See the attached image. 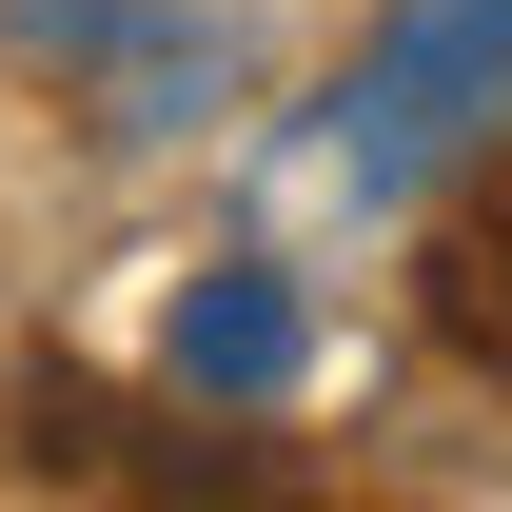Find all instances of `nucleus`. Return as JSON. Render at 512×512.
Listing matches in <instances>:
<instances>
[{
  "label": "nucleus",
  "mask_w": 512,
  "mask_h": 512,
  "mask_svg": "<svg viewBox=\"0 0 512 512\" xmlns=\"http://www.w3.org/2000/svg\"><path fill=\"white\" fill-rule=\"evenodd\" d=\"M414 316H434V355L512 375V158H493L473 197H453L434 237H414Z\"/></svg>",
  "instance_id": "nucleus-1"
},
{
  "label": "nucleus",
  "mask_w": 512,
  "mask_h": 512,
  "mask_svg": "<svg viewBox=\"0 0 512 512\" xmlns=\"http://www.w3.org/2000/svg\"><path fill=\"white\" fill-rule=\"evenodd\" d=\"M178 375H217V394H276V375H296V316H276V296H197Z\"/></svg>",
  "instance_id": "nucleus-2"
}]
</instances>
